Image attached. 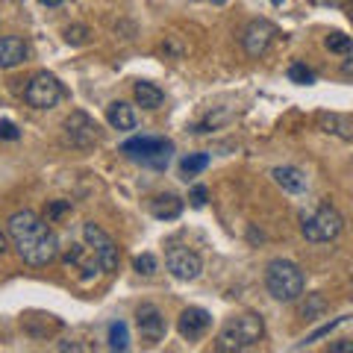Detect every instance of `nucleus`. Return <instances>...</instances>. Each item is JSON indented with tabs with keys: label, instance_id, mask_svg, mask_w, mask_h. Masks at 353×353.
<instances>
[{
	"label": "nucleus",
	"instance_id": "f257e3e1",
	"mask_svg": "<svg viewBox=\"0 0 353 353\" xmlns=\"http://www.w3.org/2000/svg\"><path fill=\"white\" fill-rule=\"evenodd\" d=\"M9 239L18 248V256L27 265H48L59 256V239L50 230L44 218H39L32 209H21L12 212L6 221Z\"/></svg>",
	"mask_w": 353,
	"mask_h": 353
},
{
	"label": "nucleus",
	"instance_id": "f03ea898",
	"mask_svg": "<svg viewBox=\"0 0 353 353\" xmlns=\"http://www.w3.org/2000/svg\"><path fill=\"white\" fill-rule=\"evenodd\" d=\"M265 336V321L256 312H241L233 315L230 321L221 327V333L215 339V350L221 353H239V350H250L256 347Z\"/></svg>",
	"mask_w": 353,
	"mask_h": 353
},
{
	"label": "nucleus",
	"instance_id": "7ed1b4c3",
	"mask_svg": "<svg viewBox=\"0 0 353 353\" xmlns=\"http://www.w3.org/2000/svg\"><path fill=\"white\" fill-rule=\"evenodd\" d=\"M265 289L274 301L294 303L306 289V277L292 259H271L265 265Z\"/></svg>",
	"mask_w": 353,
	"mask_h": 353
},
{
	"label": "nucleus",
	"instance_id": "20e7f679",
	"mask_svg": "<svg viewBox=\"0 0 353 353\" xmlns=\"http://www.w3.org/2000/svg\"><path fill=\"white\" fill-rule=\"evenodd\" d=\"M341 230H345V218H341L339 209L330 206V203H321V206H315L312 212H306L303 224H301L303 239L315 241V245H324V241L339 239Z\"/></svg>",
	"mask_w": 353,
	"mask_h": 353
},
{
	"label": "nucleus",
	"instance_id": "39448f33",
	"mask_svg": "<svg viewBox=\"0 0 353 353\" xmlns=\"http://www.w3.org/2000/svg\"><path fill=\"white\" fill-rule=\"evenodd\" d=\"M121 150H124L132 162H141V165H148V168L162 171V168H168V162H171L174 141L159 139V136H136V139L124 141Z\"/></svg>",
	"mask_w": 353,
	"mask_h": 353
},
{
	"label": "nucleus",
	"instance_id": "423d86ee",
	"mask_svg": "<svg viewBox=\"0 0 353 353\" xmlns=\"http://www.w3.org/2000/svg\"><path fill=\"white\" fill-rule=\"evenodd\" d=\"M83 239H85L88 250L94 253L97 268H101L103 274H115L118 265H121V250L115 245V239L109 236L103 227H97L94 221H85L83 224Z\"/></svg>",
	"mask_w": 353,
	"mask_h": 353
},
{
	"label": "nucleus",
	"instance_id": "0eeeda50",
	"mask_svg": "<svg viewBox=\"0 0 353 353\" xmlns=\"http://www.w3.org/2000/svg\"><path fill=\"white\" fill-rule=\"evenodd\" d=\"M65 141L77 150H92L94 145H101V127H97V121L88 112L74 109V112L65 118Z\"/></svg>",
	"mask_w": 353,
	"mask_h": 353
},
{
	"label": "nucleus",
	"instance_id": "6e6552de",
	"mask_svg": "<svg viewBox=\"0 0 353 353\" xmlns=\"http://www.w3.org/2000/svg\"><path fill=\"white\" fill-rule=\"evenodd\" d=\"M62 97H65L62 83H59L53 74H48V71L36 74V77H32V80L27 83V88H24V101H27L32 109H53V106L62 101Z\"/></svg>",
	"mask_w": 353,
	"mask_h": 353
},
{
	"label": "nucleus",
	"instance_id": "1a4fd4ad",
	"mask_svg": "<svg viewBox=\"0 0 353 353\" xmlns=\"http://www.w3.org/2000/svg\"><path fill=\"white\" fill-rule=\"evenodd\" d=\"M165 268H168L176 280H197L203 274V259L201 253H194L192 248H183V245H174L165 253Z\"/></svg>",
	"mask_w": 353,
	"mask_h": 353
},
{
	"label": "nucleus",
	"instance_id": "9d476101",
	"mask_svg": "<svg viewBox=\"0 0 353 353\" xmlns=\"http://www.w3.org/2000/svg\"><path fill=\"white\" fill-rule=\"evenodd\" d=\"M277 39V27L271 24V21H250V24L245 27V32H241V48H245L248 57L253 59H259L268 53L271 48V41Z\"/></svg>",
	"mask_w": 353,
	"mask_h": 353
},
{
	"label": "nucleus",
	"instance_id": "9b49d317",
	"mask_svg": "<svg viewBox=\"0 0 353 353\" xmlns=\"http://www.w3.org/2000/svg\"><path fill=\"white\" fill-rule=\"evenodd\" d=\"M136 327L145 341H150V345H159V341L165 339V330H168V324H165V315L159 312V306L153 303H141L136 309Z\"/></svg>",
	"mask_w": 353,
	"mask_h": 353
},
{
	"label": "nucleus",
	"instance_id": "f8f14e48",
	"mask_svg": "<svg viewBox=\"0 0 353 353\" xmlns=\"http://www.w3.org/2000/svg\"><path fill=\"white\" fill-rule=\"evenodd\" d=\"M209 327H212V315H209L206 309H201V306H189V309H183L180 321H176V330H180V336H183L185 341H197V339H203Z\"/></svg>",
	"mask_w": 353,
	"mask_h": 353
},
{
	"label": "nucleus",
	"instance_id": "ddd939ff",
	"mask_svg": "<svg viewBox=\"0 0 353 353\" xmlns=\"http://www.w3.org/2000/svg\"><path fill=\"white\" fill-rule=\"evenodd\" d=\"M30 48L24 44V39L18 36H0V68H15V65L27 62Z\"/></svg>",
	"mask_w": 353,
	"mask_h": 353
},
{
	"label": "nucleus",
	"instance_id": "4468645a",
	"mask_svg": "<svg viewBox=\"0 0 353 353\" xmlns=\"http://www.w3.org/2000/svg\"><path fill=\"white\" fill-rule=\"evenodd\" d=\"M274 176V183L280 185L283 192H289V194H303L306 192V174L301 168H294V165H280V168H274L271 171Z\"/></svg>",
	"mask_w": 353,
	"mask_h": 353
},
{
	"label": "nucleus",
	"instance_id": "2eb2a0df",
	"mask_svg": "<svg viewBox=\"0 0 353 353\" xmlns=\"http://www.w3.org/2000/svg\"><path fill=\"white\" fill-rule=\"evenodd\" d=\"M150 212H153V218H159V221H174V218H180V212H183V201L176 194H159V197H153L150 201Z\"/></svg>",
	"mask_w": 353,
	"mask_h": 353
},
{
	"label": "nucleus",
	"instance_id": "dca6fc26",
	"mask_svg": "<svg viewBox=\"0 0 353 353\" xmlns=\"http://www.w3.org/2000/svg\"><path fill=\"white\" fill-rule=\"evenodd\" d=\"M106 121H109V124H112L115 130H136V112H132V106L124 103V101L109 103Z\"/></svg>",
	"mask_w": 353,
	"mask_h": 353
},
{
	"label": "nucleus",
	"instance_id": "f3484780",
	"mask_svg": "<svg viewBox=\"0 0 353 353\" xmlns=\"http://www.w3.org/2000/svg\"><path fill=\"white\" fill-rule=\"evenodd\" d=\"M132 94H136V103H139L141 109H159L162 101H165L162 88H159V85H153V83H145V80H139V83H136Z\"/></svg>",
	"mask_w": 353,
	"mask_h": 353
},
{
	"label": "nucleus",
	"instance_id": "a211bd4d",
	"mask_svg": "<svg viewBox=\"0 0 353 353\" xmlns=\"http://www.w3.org/2000/svg\"><path fill=\"white\" fill-rule=\"evenodd\" d=\"M206 168H209V153H189V157L180 162V171H183L185 180L194 176V174H201V171H206Z\"/></svg>",
	"mask_w": 353,
	"mask_h": 353
},
{
	"label": "nucleus",
	"instance_id": "6ab92c4d",
	"mask_svg": "<svg viewBox=\"0 0 353 353\" xmlns=\"http://www.w3.org/2000/svg\"><path fill=\"white\" fill-rule=\"evenodd\" d=\"M109 347L112 350H127L130 347V330L124 321L109 324Z\"/></svg>",
	"mask_w": 353,
	"mask_h": 353
},
{
	"label": "nucleus",
	"instance_id": "aec40b11",
	"mask_svg": "<svg viewBox=\"0 0 353 353\" xmlns=\"http://www.w3.org/2000/svg\"><path fill=\"white\" fill-rule=\"evenodd\" d=\"M324 48L330 53H350L353 50V39L345 36V32H330V36L324 39Z\"/></svg>",
	"mask_w": 353,
	"mask_h": 353
},
{
	"label": "nucleus",
	"instance_id": "412c9836",
	"mask_svg": "<svg viewBox=\"0 0 353 353\" xmlns=\"http://www.w3.org/2000/svg\"><path fill=\"white\" fill-rule=\"evenodd\" d=\"M327 312V301L321 294H306V303H303V318L306 321H315L318 315Z\"/></svg>",
	"mask_w": 353,
	"mask_h": 353
},
{
	"label": "nucleus",
	"instance_id": "4be33fe9",
	"mask_svg": "<svg viewBox=\"0 0 353 353\" xmlns=\"http://www.w3.org/2000/svg\"><path fill=\"white\" fill-rule=\"evenodd\" d=\"M289 80L297 83V85H309V83H315V74L309 71L303 62H294L292 68H289Z\"/></svg>",
	"mask_w": 353,
	"mask_h": 353
},
{
	"label": "nucleus",
	"instance_id": "5701e85b",
	"mask_svg": "<svg viewBox=\"0 0 353 353\" xmlns=\"http://www.w3.org/2000/svg\"><path fill=\"white\" fill-rule=\"evenodd\" d=\"M132 268L139 274H145V277H150V274L157 271V256H153V253H141V256H136V262H132Z\"/></svg>",
	"mask_w": 353,
	"mask_h": 353
},
{
	"label": "nucleus",
	"instance_id": "b1692460",
	"mask_svg": "<svg viewBox=\"0 0 353 353\" xmlns=\"http://www.w3.org/2000/svg\"><path fill=\"white\" fill-rule=\"evenodd\" d=\"M65 41H68V44H85L88 41V27H83V24L68 27V30H65Z\"/></svg>",
	"mask_w": 353,
	"mask_h": 353
},
{
	"label": "nucleus",
	"instance_id": "393cba45",
	"mask_svg": "<svg viewBox=\"0 0 353 353\" xmlns=\"http://www.w3.org/2000/svg\"><path fill=\"white\" fill-rule=\"evenodd\" d=\"M18 127L12 124V121H0V139H6V141H18Z\"/></svg>",
	"mask_w": 353,
	"mask_h": 353
},
{
	"label": "nucleus",
	"instance_id": "a878e982",
	"mask_svg": "<svg viewBox=\"0 0 353 353\" xmlns=\"http://www.w3.org/2000/svg\"><path fill=\"white\" fill-rule=\"evenodd\" d=\"M206 197H209V192L203 189V185H194L189 201H192V206H194V209H203V206H206Z\"/></svg>",
	"mask_w": 353,
	"mask_h": 353
},
{
	"label": "nucleus",
	"instance_id": "bb28decb",
	"mask_svg": "<svg viewBox=\"0 0 353 353\" xmlns=\"http://www.w3.org/2000/svg\"><path fill=\"white\" fill-rule=\"evenodd\" d=\"M330 353H353V341H350V339L333 341V345H330Z\"/></svg>",
	"mask_w": 353,
	"mask_h": 353
},
{
	"label": "nucleus",
	"instance_id": "cd10ccee",
	"mask_svg": "<svg viewBox=\"0 0 353 353\" xmlns=\"http://www.w3.org/2000/svg\"><path fill=\"white\" fill-rule=\"evenodd\" d=\"M68 209H71V203H53V206L48 209V221H50V218H59V215H65V212H68Z\"/></svg>",
	"mask_w": 353,
	"mask_h": 353
},
{
	"label": "nucleus",
	"instance_id": "c85d7f7f",
	"mask_svg": "<svg viewBox=\"0 0 353 353\" xmlns=\"http://www.w3.org/2000/svg\"><path fill=\"white\" fill-rule=\"evenodd\" d=\"M341 71H345L347 77H353V50L347 53V59H345V65H341Z\"/></svg>",
	"mask_w": 353,
	"mask_h": 353
},
{
	"label": "nucleus",
	"instance_id": "c756f323",
	"mask_svg": "<svg viewBox=\"0 0 353 353\" xmlns=\"http://www.w3.org/2000/svg\"><path fill=\"white\" fill-rule=\"evenodd\" d=\"M6 253V236H3V230H0V256Z\"/></svg>",
	"mask_w": 353,
	"mask_h": 353
},
{
	"label": "nucleus",
	"instance_id": "7c9ffc66",
	"mask_svg": "<svg viewBox=\"0 0 353 353\" xmlns=\"http://www.w3.org/2000/svg\"><path fill=\"white\" fill-rule=\"evenodd\" d=\"M39 3H41V6H59L62 0H39Z\"/></svg>",
	"mask_w": 353,
	"mask_h": 353
},
{
	"label": "nucleus",
	"instance_id": "2f4dec72",
	"mask_svg": "<svg viewBox=\"0 0 353 353\" xmlns=\"http://www.w3.org/2000/svg\"><path fill=\"white\" fill-rule=\"evenodd\" d=\"M347 15H350V21H353V0H350V3H347Z\"/></svg>",
	"mask_w": 353,
	"mask_h": 353
},
{
	"label": "nucleus",
	"instance_id": "473e14b6",
	"mask_svg": "<svg viewBox=\"0 0 353 353\" xmlns=\"http://www.w3.org/2000/svg\"><path fill=\"white\" fill-rule=\"evenodd\" d=\"M212 3H215V6H221V3H227V0H212Z\"/></svg>",
	"mask_w": 353,
	"mask_h": 353
},
{
	"label": "nucleus",
	"instance_id": "72a5a7b5",
	"mask_svg": "<svg viewBox=\"0 0 353 353\" xmlns=\"http://www.w3.org/2000/svg\"><path fill=\"white\" fill-rule=\"evenodd\" d=\"M271 3H274V6H280V3H283V0H271Z\"/></svg>",
	"mask_w": 353,
	"mask_h": 353
}]
</instances>
